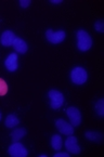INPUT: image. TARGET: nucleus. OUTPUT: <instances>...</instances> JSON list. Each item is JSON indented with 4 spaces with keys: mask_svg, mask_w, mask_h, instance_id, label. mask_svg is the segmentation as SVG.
Listing matches in <instances>:
<instances>
[{
    "mask_svg": "<svg viewBox=\"0 0 104 157\" xmlns=\"http://www.w3.org/2000/svg\"><path fill=\"white\" fill-rule=\"evenodd\" d=\"M54 157H69V155L67 154V153H62V152H60V153H56V154L54 155Z\"/></svg>",
    "mask_w": 104,
    "mask_h": 157,
    "instance_id": "obj_20",
    "label": "nucleus"
},
{
    "mask_svg": "<svg viewBox=\"0 0 104 157\" xmlns=\"http://www.w3.org/2000/svg\"><path fill=\"white\" fill-rule=\"evenodd\" d=\"M65 147L72 154H79L80 153V147L77 143V138L74 136H68V138L65 141Z\"/></svg>",
    "mask_w": 104,
    "mask_h": 157,
    "instance_id": "obj_8",
    "label": "nucleus"
},
{
    "mask_svg": "<svg viewBox=\"0 0 104 157\" xmlns=\"http://www.w3.org/2000/svg\"><path fill=\"white\" fill-rule=\"evenodd\" d=\"M5 124L8 128H14L19 124V118L16 117V115H14V114H10V115L6 118Z\"/></svg>",
    "mask_w": 104,
    "mask_h": 157,
    "instance_id": "obj_14",
    "label": "nucleus"
},
{
    "mask_svg": "<svg viewBox=\"0 0 104 157\" xmlns=\"http://www.w3.org/2000/svg\"><path fill=\"white\" fill-rule=\"evenodd\" d=\"M26 134V130L24 128H17V129L13 130L11 133V138L13 142H17L19 140H21L24 136Z\"/></svg>",
    "mask_w": 104,
    "mask_h": 157,
    "instance_id": "obj_12",
    "label": "nucleus"
},
{
    "mask_svg": "<svg viewBox=\"0 0 104 157\" xmlns=\"http://www.w3.org/2000/svg\"><path fill=\"white\" fill-rule=\"evenodd\" d=\"M77 47L80 51H88L92 47V38L86 30L77 32Z\"/></svg>",
    "mask_w": 104,
    "mask_h": 157,
    "instance_id": "obj_1",
    "label": "nucleus"
},
{
    "mask_svg": "<svg viewBox=\"0 0 104 157\" xmlns=\"http://www.w3.org/2000/svg\"><path fill=\"white\" fill-rule=\"evenodd\" d=\"M94 27H95V29H97L98 32L102 33L104 30V28H103V22H102V21H98L97 23L94 24Z\"/></svg>",
    "mask_w": 104,
    "mask_h": 157,
    "instance_id": "obj_18",
    "label": "nucleus"
},
{
    "mask_svg": "<svg viewBox=\"0 0 104 157\" xmlns=\"http://www.w3.org/2000/svg\"><path fill=\"white\" fill-rule=\"evenodd\" d=\"M95 109L98 111V113H99L100 116H103L104 115V111H103V100H99L97 103V105H95Z\"/></svg>",
    "mask_w": 104,
    "mask_h": 157,
    "instance_id": "obj_17",
    "label": "nucleus"
},
{
    "mask_svg": "<svg viewBox=\"0 0 104 157\" xmlns=\"http://www.w3.org/2000/svg\"><path fill=\"white\" fill-rule=\"evenodd\" d=\"M56 126L59 129V131L62 134H65V136H72L74 133V127L69 123L65 121L64 119H58L56 121Z\"/></svg>",
    "mask_w": 104,
    "mask_h": 157,
    "instance_id": "obj_7",
    "label": "nucleus"
},
{
    "mask_svg": "<svg viewBox=\"0 0 104 157\" xmlns=\"http://www.w3.org/2000/svg\"><path fill=\"white\" fill-rule=\"evenodd\" d=\"M0 120H1V113H0Z\"/></svg>",
    "mask_w": 104,
    "mask_h": 157,
    "instance_id": "obj_22",
    "label": "nucleus"
},
{
    "mask_svg": "<svg viewBox=\"0 0 104 157\" xmlns=\"http://www.w3.org/2000/svg\"><path fill=\"white\" fill-rule=\"evenodd\" d=\"M49 99H50V105L53 109H58L64 103V95L58 90L49 91Z\"/></svg>",
    "mask_w": 104,
    "mask_h": 157,
    "instance_id": "obj_3",
    "label": "nucleus"
},
{
    "mask_svg": "<svg viewBox=\"0 0 104 157\" xmlns=\"http://www.w3.org/2000/svg\"><path fill=\"white\" fill-rule=\"evenodd\" d=\"M9 92V85L3 78H0V97H5Z\"/></svg>",
    "mask_w": 104,
    "mask_h": 157,
    "instance_id": "obj_15",
    "label": "nucleus"
},
{
    "mask_svg": "<svg viewBox=\"0 0 104 157\" xmlns=\"http://www.w3.org/2000/svg\"><path fill=\"white\" fill-rule=\"evenodd\" d=\"M86 136L88 139H90L91 141H99L100 139H101V134L97 133V132H93V131H89L86 133Z\"/></svg>",
    "mask_w": 104,
    "mask_h": 157,
    "instance_id": "obj_16",
    "label": "nucleus"
},
{
    "mask_svg": "<svg viewBox=\"0 0 104 157\" xmlns=\"http://www.w3.org/2000/svg\"><path fill=\"white\" fill-rule=\"evenodd\" d=\"M51 2H52V3H61L62 1H61V0H52Z\"/></svg>",
    "mask_w": 104,
    "mask_h": 157,
    "instance_id": "obj_21",
    "label": "nucleus"
},
{
    "mask_svg": "<svg viewBox=\"0 0 104 157\" xmlns=\"http://www.w3.org/2000/svg\"><path fill=\"white\" fill-rule=\"evenodd\" d=\"M65 32L64 30H59V32H53L52 29H48L46 33V37L48 39V41H50L51 44H58L60 42H62L65 39Z\"/></svg>",
    "mask_w": 104,
    "mask_h": 157,
    "instance_id": "obj_5",
    "label": "nucleus"
},
{
    "mask_svg": "<svg viewBox=\"0 0 104 157\" xmlns=\"http://www.w3.org/2000/svg\"><path fill=\"white\" fill-rule=\"evenodd\" d=\"M67 116H68L69 120H71V125L73 127H77L80 125L81 123V114L78 109L76 107H68L66 111Z\"/></svg>",
    "mask_w": 104,
    "mask_h": 157,
    "instance_id": "obj_6",
    "label": "nucleus"
},
{
    "mask_svg": "<svg viewBox=\"0 0 104 157\" xmlns=\"http://www.w3.org/2000/svg\"><path fill=\"white\" fill-rule=\"evenodd\" d=\"M15 35H14L13 32L11 30H6V32L2 33L1 35V38H0V42L1 44L5 47H10L13 44V41L15 39Z\"/></svg>",
    "mask_w": 104,
    "mask_h": 157,
    "instance_id": "obj_10",
    "label": "nucleus"
},
{
    "mask_svg": "<svg viewBox=\"0 0 104 157\" xmlns=\"http://www.w3.org/2000/svg\"><path fill=\"white\" fill-rule=\"evenodd\" d=\"M71 79L76 85H83L88 79V74L87 71L83 67H75L71 72Z\"/></svg>",
    "mask_w": 104,
    "mask_h": 157,
    "instance_id": "obj_2",
    "label": "nucleus"
},
{
    "mask_svg": "<svg viewBox=\"0 0 104 157\" xmlns=\"http://www.w3.org/2000/svg\"><path fill=\"white\" fill-rule=\"evenodd\" d=\"M30 5V0H20V6L22 8H27Z\"/></svg>",
    "mask_w": 104,
    "mask_h": 157,
    "instance_id": "obj_19",
    "label": "nucleus"
},
{
    "mask_svg": "<svg viewBox=\"0 0 104 157\" xmlns=\"http://www.w3.org/2000/svg\"><path fill=\"white\" fill-rule=\"evenodd\" d=\"M5 65L9 72H15L17 66H19V62H17V54L11 53L7 59H6Z\"/></svg>",
    "mask_w": 104,
    "mask_h": 157,
    "instance_id": "obj_9",
    "label": "nucleus"
},
{
    "mask_svg": "<svg viewBox=\"0 0 104 157\" xmlns=\"http://www.w3.org/2000/svg\"><path fill=\"white\" fill-rule=\"evenodd\" d=\"M8 153L12 157H26L28 155V152L25 148V146L23 144L19 143V142H14L9 147Z\"/></svg>",
    "mask_w": 104,
    "mask_h": 157,
    "instance_id": "obj_4",
    "label": "nucleus"
},
{
    "mask_svg": "<svg viewBox=\"0 0 104 157\" xmlns=\"http://www.w3.org/2000/svg\"><path fill=\"white\" fill-rule=\"evenodd\" d=\"M12 46H13L14 50H15L17 53L24 54V53L27 52V49H28L27 44H26L23 39H21V38H19V37H16L15 39H14L13 44H12Z\"/></svg>",
    "mask_w": 104,
    "mask_h": 157,
    "instance_id": "obj_11",
    "label": "nucleus"
},
{
    "mask_svg": "<svg viewBox=\"0 0 104 157\" xmlns=\"http://www.w3.org/2000/svg\"><path fill=\"white\" fill-rule=\"evenodd\" d=\"M63 142H62V138H61L59 134H54L51 138V146L54 148L56 151H60L62 148Z\"/></svg>",
    "mask_w": 104,
    "mask_h": 157,
    "instance_id": "obj_13",
    "label": "nucleus"
}]
</instances>
